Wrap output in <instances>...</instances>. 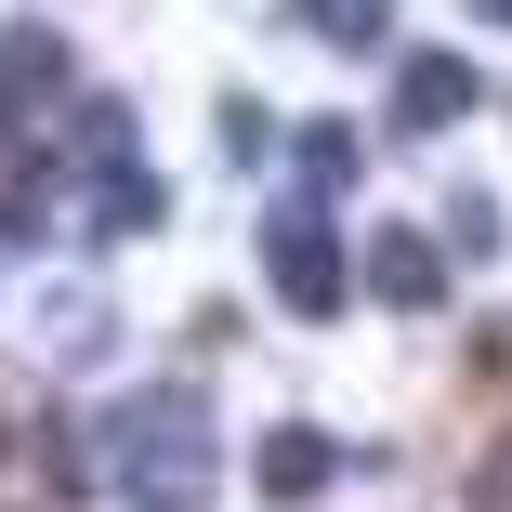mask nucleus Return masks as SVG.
<instances>
[{
  "label": "nucleus",
  "mask_w": 512,
  "mask_h": 512,
  "mask_svg": "<svg viewBox=\"0 0 512 512\" xmlns=\"http://www.w3.org/2000/svg\"><path fill=\"white\" fill-rule=\"evenodd\" d=\"M342 184H355V132H342V119H316V132H302V197L329 211Z\"/></svg>",
  "instance_id": "nucleus-8"
},
{
  "label": "nucleus",
  "mask_w": 512,
  "mask_h": 512,
  "mask_svg": "<svg viewBox=\"0 0 512 512\" xmlns=\"http://www.w3.org/2000/svg\"><path fill=\"white\" fill-rule=\"evenodd\" d=\"M66 92H79L66 27H0V145H27V119H40V106H66Z\"/></svg>",
  "instance_id": "nucleus-3"
},
{
  "label": "nucleus",
  "mask_w": 512,
  "mask_h": 512,
  "mask_svg": "<svg viewBox=\"0 0 512 512\" xmlns=\"http://www.w3.org/2000/svg\"><path fill=\"white\" fill-rule=\"evenodd\" d=\"M447 237H460V250H486V263H499V197H447Z\"/></svg>",
  "instance_id": "nucleus-9"
},
{
  "label": "nucleus",
  "mask_w": 512,
  "mask_h": 512,
  "mask_svg": "<svg viewBox=\"0 0 512 512\" xmlns=\"http://www.w3.org/2000/svg\"><path fill=\"white\" fill-rule=\"evenodd\" d=\"M329 473H342V447H329L316 421H276V434L250 447V486H263V499H329Z\"/></svg>",
  "instance_id": "nucleus-6"
},
{
  "label": "nucleus",
  "mask_w": 512,
  "mask_h": 512,
  "mask_svg": "<svg viewBox=\"0 0 512 512\" xmlns=\"http://www.w3.org/2000/svg\"><path fill=\"white\" fill-rule=\"evenodd\" d=\"M473 92H486V66H460V53H394V132L473 119Z\"/></svg>",
  "instance_id": "nucleus-4"
},
{
  "label": "nucleus",
  "mask_w": 512,
  "mask_h": 512,
  "mask_svg": "<svg viewBox=\"0 0 512 512\" xmlns=\"http://www.w3.org/2000/svg\"><path fill=\"white\" fill-rule=\"evenodd\" d=\"M460 14H473V27H512V0H460Z\"/></svg>",
  "instance_id": "nucleus-10"
},
{
  "label": "nucleus",
  "mask_w": 512,
  "mask_h": 512,
  "mask_svg": "<svg viewBox=\"0 0 512 512\" xmlns=\"http://www.w3.org/2000/svg\"><path fill=\"white\" fill-rule=\"evenodd\" d=\"M355 276H368V289H381V302H394V316H434V302H447V250H434V237H421V224H381V237H368V263H355Z\"/></svg>",
  "instance_id": "nucleus-5"
},
{
  "label": "nucleus",
  "mask_w": 512,
  "mask_h": 512,
  "mask_svg": "<svg viewBox=\"0 0 512 512\" xmlns=\"http://www.w3.org/2000/svg\"><path fill=\"white\" fill-rule=\"evenodd\" d=\"M316 40H342V53H381V27H394V0H289Z\"/></svg>",
  "instance_id": "nucleus-7"
},
{
  "label": "nucleus",
  "mask_w": 512,
  "mask_h": 512,
  "mask_svg": "<svg viewBox=\"0 0 512 512\" xmlns=\"http://www.w3.org/2000/svg\"><path fill=\"white\" fill-rule=\"evenodd\" d=\"M263 276H276V302H289V316H342V250H329V224H316V197H289V211H263Z\"/></svg>",
  "instance_id": "nucleus-2"
},
{
  "label": "nucleus",
  "mask_w": 512,
  "mask_h": 512,
  "mask_svg": "<svg viewBox=\"0 0 512 512\" xmlns=\"http://www.w3.org/2000/svg\"><path fill=\"white\" fill-rule=\"evenodd\" d=\"M119 486H132V512H197L211 499V407L197 394H145L119 421Z\"/></svg>",
  "instance_id": "nucleus-1"
}]
</instances>
